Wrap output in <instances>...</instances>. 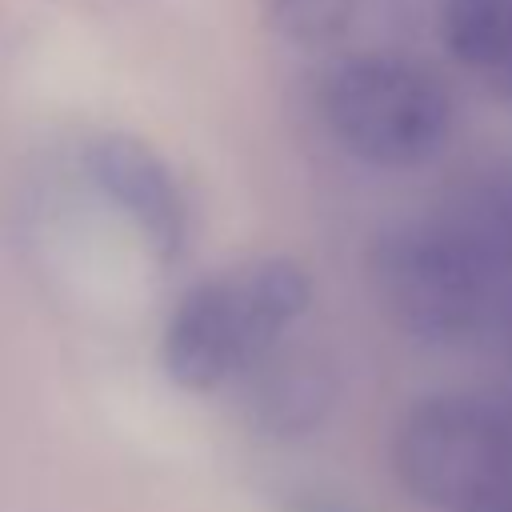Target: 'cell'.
I'll return each mask as SVG.
<instances>
[{
    "mask_svg": "<svg viewBox=\"0 0 512 512\" xmlns=\"http://www.w3.org/2000/svg\"><path fill=\"white\" fill-rule=\"evenodd\" d=\"M308 300L312 276L292 256H252L196 280L164 324V376L184 392H216L264 360Z\"/></svg>",
    "mask_w": 512,
    "mask_h": 512,
    "instance_id": "1",
    "label": "cell"
},
{
    "mask_svg": "<svg viewBox=\"0 0 512 512\" xmlns=\"http://www.w3.org/2000/svg\"><path fill=\"white\" fill-rule=\"evenodd\" d=\"M368 284L384 316L424 344L464 340L512 300V280L440 216L384 228L368 252Z\"/></svg>",
    "mask_w": 512,
    "mask_h": 512,
    "instance_id": "2",
    "label": "cell"
},
{
    "mask_svg": "<svg viewBox=\"0 0 512 512\" xmlns=\"http://www.w3.org/2000/svg\"><path fill=\"white\" fill-rule=\"evenodd\" d=\"M316 104L344 152L396 172L436 160L456 120L448 88L428 68L384 52L336 60L320 80Z\"/></svg>",
    "mask_w": 512,
    "mask_h": 512,
    "instance_id": "3",
    "label": "cell"
},
{
    "mask_svg": "<svg viewBox=\"0 0 512 512\" xmlns=\"http://www.w3.org/2000/svg\"><path fill=\"white\" fill-rule=\"evenodd\" d=\"M392 472L412 500L460 512L512 480V420L480 396H424L396 420Z\"/></svg>",
    "mask_w": 512,
    "mask_h": 512,
    "instance_id": "4",
    "label": "cell"
},
{
    "mask_svg": "<svg viewBox=\"0 0 512 512\" xmlns=\"http://www.w3.org/2000/svg\"><path fill=\"white\" fill-rule=\"evenodd\" d=\"M84 168L96 192L136 228L160 264H172L188 240V204L168 160L132 132L88 140Z\"/></svg>",
    "mask_w": 512,
    "mask_h": 512,
    "instance_id": "5",
    "label": "cell"
},
{
    "mask_svg": "<svg viewBox=\"0 0 512 512\" xmlns=\"http://www.w3.org/2000/svg\"><path fill=\"white\" fill-rule=\"evenodd\" d=\"M248 420L260 436L300 440L328 420L336 408V364L320 348H284L276 344L248 372Z\"/></svg>",
    "mask_w": 512,
    "mask_h": 512,
    "instance_id": "6",
    "label": "cell"
},
{
    "mask_svg": "<svg viewBox=\"0 0 512 512\" xmlns=\"http://www.w3.org/2000/svg\"><path fill=\"white\" fill-rule=\"evenodd\" d=\"M440 40L464 72L512 104V0H448Z\"/></svg>",
    "mask_w": 512,
    "mask_h": 512,
    "instance_id": "7",
    "label": "cell"
},
{
    "mask_svg": "<svg viewBox=\"0 0 512 512\" xmlns=\"http://www.w3.org/2000/svg\"><path fill=\"white\" fill-rule=\"evenodd\" d=\"M436 216L452 224L500 276L512 280V160L468 172Z\"/></svg>",
    "mask_w": 512,
    "mask_h": 512,
    "instance_id": "8",
    "label": "cell"
},
{
    "mask_svg": "<svg viewBox=\"0 0 512 512\" xmlns=\"http://www.w3.org/2000/svg\"><path fill=\"white\" fill-rule=\"evenodd\" d=\"M264 4V20L268 28L300 48H316V44H332L348 20L356 0H260Z\"/></svg>",
    "mask_w": 512,
    "mask_h": 512,
    "instance_id": "9",
    "label": "cell"
},
{
    "mask_svg": "<svg viewBox=\"0 0 512 512\" xmlns=\"http://www.w3.org/2000/svg\"><path fill=\"white\" fill-rule=\"evenodd\" d=\"M280 512H360L352 500H344L332 488H316V484H292L280 492Z\"/></svg>",
    "mask_w": 512,
    "mask_h": 512,
    "instance_id": "10",
    "label": "cell"
},
{
    "mask_svg": "<svg viewBox=\"0 0 512 512\" xmlns=\"http://www.w3.org/2000/svg\"><path fill=\"white\" fill-rule=\"evenodd\" d=\"M460 512H512V480H504L500 488L484 492L480 500H472V504L460 508Z\"/></svg>",
    "mask_w": 512,
    "mask_h": 512,
    "instance_id": "11",
    "label": "cell"
},
{
    "mask_svg": "<svg viewBox=\"0 0 512 512\" xmlns=\"http://www.w3.org/2000/svg\"><path fill=\"white\" fill-rule=\"evenodd\" d=\"M508 344H512V300H508Z\"/></svg>",
    "mask_w": 512,
    "mask_h": 512,
    "instance_id": "12",
    "label": "cell"
}]
</instances>
